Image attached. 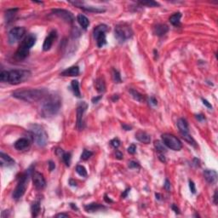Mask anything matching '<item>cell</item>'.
I'll return each instance as SVG.
<instances>
[{
    "label": "cell",
    "mask_w": 218,
    "mask_h": 218,
    "mask_svg": "<svg viewBox=\"0 0 218 218\" xmlns=\"http://www.w3.org/2000/svg\"><path fill=\"white\" fill-rule=\"evenodd\" d=\"M17 11V9H12V10H7V12H6V16H7V20H11L14 16L16 15V12Z\"/></svg>",
    "instance_id": "37"
},
{
    "label": "cell",
    "mask_w": 218,
    "mask_h": 218,
    "mask_svg": "<svg viewBox=\"0 0 218 218\" xmlns=\"http://www.w3.org/2000/svg\"><path fill=\"white\" fill-rule=\"evenodd\" d=\"M48 165H49V166H50V170H51V171H52V170H53V169H54L55 168V164H54V163H53L52 161H50Z\"/></svg>",
    "instance_id": "50"
},
{
    "label": "cell",
    "mask_w": 218,
    "mask_h": 218,
    "mask_svg": "<svg viewBox=\"0 0 218 218\" xmlns=\"http://www.w3.org/2000/svg\"><path fill=\"white\" fill-rule=\"evenodd\" d=\"M214 203L217 204V190H216L215 194H214Z\"/></svg>",
    "instance_id": "54"
},
{
    "label": "cell",
    "mask_w": 218,
    "mask_h": 218,
    "mask_svg": "<svg viewBox=\"0 0 218 218\" xmlns=\"http://www.w3.org/2000/svg\"><path fill=\"white\" fill-rule=\"evenodd\" d=\"M55 217H68V215L67 214H64V213H61V214H57Z\"/></svg>",
    "instance_id": "52"
},
{
    "label": "cell",
    "mask_w": 218,
    "mask_h": 218,
    "mask_svg": "<svg viewBox=\"0 0 218 218\" xmlns=\"http://www.w3.org/2000/svg\"><path fill=\"white\" fill-rule=\"evenodd\" d=\"M95 86H96V89L98 92L100 93H102L106 90V84H105V82L104 80L99 78L96 80V83H95Z\"/></svg>",
    "instance_id": "26"
},
{
    "label": "cell",
    "mask_w": 218,
    "mask_h": 218,
    "mask_svg": "<svg viewBox=\"0 0 218 218\" xmlns=\"http://www.w3.org/2000/svg\"><path fill=\"white\" fill-rule=\"evenodd\" d=\"M29 51L30 49L24 43H21L16 53V58L19 61L26 59L27 55H29Z\"/></svg>",
    "instance_id": "14"
},
{
    "label": "cell",
    "mask_w": 218,
    "mask_h": 218,
    "mask_svg": "<svg viewBox=\"0 0 218 218\" xmlns=\"http://www.w3.org/2000/svg\"><path fill=\"white\" fill-rule=\"evenodd\" d=\"M204 176L206 182L210 184H214L217 181V173L212 169H205L204 171Z\"/></svg>",
    "instance_id": "16"
},
{
    "label": "cell",
    "mask_w": 218,
    "mask_h": 218,
    "mask_svg": "<svg viewBox=\"0 0 218 218\" xmlns=\"http://www.w3.org/2000/svg\"><path fill=\"white\" fill-rule=\"evenodd\" d=\"M171 208H172V210H173L176 214H179V213H180V212H179V209H178V207H176V204H173Z\"/></svg>",
    "instance_id": "49"
},
{
    "label": "cell",
    "mask_w": 218,
    "mask_h": 218,
    "mask_svg": "<svg viewBox=\"0 0 218 218\" xmlns=\"http://www.w3.org/2000/svg\"><path fill=\"white\" fill-rule=\"evenodd\" d=\"M181 17H182V14L180 12L178 13H175L173 14L171 16L169 17V22L173 25V26H179L180 25V21H181Z\"/></svg>",
    "instance_id": "24"
},
{
    "label": "cell",
    "mask_w": 218,
    "mask_h": 218,
    "mask_svg": "<svg viewBox=\"0 0 218 218\" xmlns=\"http://www.w3.org/2000/svg\"><path fill=\"white\" fill-rule=\"evenodd\" d=\"M202 101H203V104L204 105H205L208 108H212V106H211V104L209 102V101H207V100H204V99H202Z\"/></svg>",
    "instance_id": "45"
},
{
    "label": "cell",
    "mask_w": 218,
    "mask_h": 218,
    "mask_svg": "<svg viewBox=\"0 0 218 218\" xmlns=\"http://www.w3.org/2000/svg\"><path fill=\"white\" fill-rule=\"evenodd\" d=\"M12 96L21 101L34 102L45 97L47 96V91L44 89H25L16 90L13 92Z\"/></svg>",
    "instance_id": "2"
},
{
    "label": "cell",
    "mask_w": 218,
    "mask_h": 218,
    "mask_svg": "<svg viewBox=\"0 0 218 218\" xmlns=\"http://www.w3.org/2000/svg\"><path fill=\"white\" fill-rule=\"evenodd\" d=\"M149 104L151 105V106H157V100L154 98V97H150V99H149Z\"/></svg>",
    "instance_id": "44"
},
{
    "label": "cell",
    "mask_w": 218,
    "mask_h": 218,
    "mask_svg": "<svg viewBox=\"0 0 218 218\" xmlns=\"http://www.w3.org/2000/svg\"><path fill=\"white\" fill-rule=\"evenodd\" d=\"M141 4L142 5H145V6H148V7H156V6H159V3L155 2V1H152V0H148V1H143V2H140Z\"/></svg>",
    "instance_id": "34"
},
{
    "label": "cell",
    "mask_w": 218,
    "mask_h": 218,
    "mask_svg": "<svg viewBox=\"0 0 218 218\" xmlns=\"http://www.w3.org/2000/svg\"><path fill=\"white\" fill-rule=\"evenodd\" d=\"M182 135V138L184 139L186 141H187L189 144H191V145H193V146H196V142H195V141H194V139L190 135L189 133H187V134H184V135Z\"/></svg>",
    "instance_id": "32"
},
{
    "label": "cell",
    "mask_w": 218,
    "mask_h": 218,
    "mask_svg": "<svg viewBox=\"0 0 218 218\" xmlns=\"http://www.w3.org/2000/svg\"><path fill=\"white\" fill-rule=\"evenodd\" d=\"M101 99V96H96V97H94V98H92V102H93V103H97V102L100 101Z\"/></svg>",
    "instance_id": "48"
},
{
    "label": "cell",
    "mask_w": 218,
    "mask_h": 218,
    "mask_svg": "<svg viewBox=\"0 0 218 218\" xmlns=\"http://www.w3.org/2000/svg\"><path fill=\"white\" fill-rule=\"evenodd\" d=\"M129 190H130V188H128V189H126L125 190V192L124 193V194H122V197L123 198H125L126 196H127V193H128V192H129Z\"/></svg>",
    "instance_id": "55"
},
{
    "label": "cell",
    "mask_w": 218,
    "mask_h": 218,
    "mask_svg": "<svg viewBox=\"0 0 218 218\" xmlns=\"http://www.w3.org/2000/svg\"><path fill=\"white\" fill-rule=\"evenodd\" d=\"M122 127H123V129H124L125 131H131V126H130V125L123 124V125H122Z\"/></svg>",
    "instance_id": "51"
},
{
    "label": "cell",
    "mask_w": 218,
    "mask_h": 218,
    "mask_svg": "<svg viewBox=\"0 0 218 218\" xmlns=\"http://www.w3.org/2000/svg\"><path fill=\"white\" fill-rule=\"evenodd\" d=\"M70 205H71V206L72 207V209H73V210H79V209H78V207H77L76 205H74V204H71Z\"/></svg>",
    "instance_id": "58"
},
{
    "label": "cell",
    "mask_w": 218,
    "mask_h": 218,
    "mask_svg": "<svg viewBox=\"0 0 218 218\" xmlns=\"http://www.w3.org/2000/svg\"><path fill=\"white\" fill-rule=\"evenodd\" d=\"M29 131H31L36 144L38 147H44L48 142V135L45 130L39 124H31L29 126Z\"/></svg>",
    "instance_id": "3"
},
{
    "label": "cell",
    "mask_w": 218,
    "mask_h": 218,
    "mask_svg": "<svg viewBox=\"0 0 218 218\" xmlns=\"http://www.w3.org/2000/svg\"><path fill=\"white\" fill-rule=\"evenodd\" d=\"M114 33L119 43H124L132 37L133 32L130 26L126 24H119L115 27Z\"/></svg>",
    "instance_id": "6"
},
{
    "label": "cell",
    "mask_w": 218,
    "mask_h": 218,
    "mask_svg": "<svg viewBox=\"0 0 218 218\" xmlns=\"http://www.w3.org/2000/svg\"><path fill=\"white\" fill-rule=\"evenodd\" d=\"M110 144H111V146L113 147L114 148H118L120 146V141H119L118 138H114V139H113V140L110 141Z\"/></svg>",
    "instance_id": "39"
},
{
    "label": "cell",
    "mask_w": 218,
    "mask_h": 218,
    "mask_svg": "<svg viewBox=\"0 0 218 218\" xmlns=\"http://www.w3.org/2000/svg\"><path fill=\"white\" fill-rule=\"evenodd\" d=\"M129 168H131V169H138V168H140V165L135 161H130L129 162Z\"/></svg>",
    "instance_id": "40"
},
{
    "label": "cell",
    "mask_w": 218,
    "mask_h": 218,
    "mask_svg": "<svg viewBox=\"0 0 218 218\" xmlns=\"http://www.w3.org/2000/svg\"><path fill=\"white\" fill-rule=\"evenodd\" d=\"M0 79L2 82H5L7 83L8 80V71H3L0 73Z\"/></svg>",
    "instance_id": "38"
},
{
    "label": "cell",
    "mask_w": 218,
    "mask_h": 218,
    "mask_svg": "<svg viewBox=\"0 0 218 218\" xmlns=\"http://www.w3.org/2000/svg\"><path fill=\"white\" fill-rule=\"evenodd\" d=\"M136 152V147L135 144H131L129 148H128V152L131 154H134Z\"/></svg>",
    "instance_id": "41"
},
{
    "label": "cell",
    "mask_w": 218,
    "mask_h": 218,
    "mask_svg": "<svg viewBox=\"0 0 218 218\" xmlns=\"http://www.w3.org/2000/svg\"><path fill=\"white\" fill-rule=\"evenodd\" d=\"M76 172L82 177H86L87 176V170L86 169L82 166V165H78L76 167Z\"/></svg>",
    "instance_id": "31"
},
{
    "label": "cell",
    "mask_w": 218,
    "mask_h": 218,
    "mask_svg": "<svg viewBox=\"0 0 218 218\" xmlns=\"http://www.w3.org/2000/svg\"><path fill=\"white\" fill-rule=\"evenodd\" d=\"M168 31L169 27L165 24H158L153 29V33L159 37H162L167 33Z\"/></svg>",
    "instance_id": "20"
},
{
    "label": "cell",
    "mask_w": 218,
    "mask_h": 218,
    "mask_svg": "<svg viewBox=\"0 0 218 218\" xmlns=\"http://www.w3.org/2000/svg\"><path fill=\"white\" fill-rule=\"evenodd\" d=\"M69 182H70V184H71V186H76V182H73L72 180H70Z\"/></svg>",
    "instance_id": "59"
},
{
    "label": "cell",
    "mask_w": 218,
    "mask_h": 218,
    "mask_svg": "<svg viewBox=\"0 0 218 218\" xmlns=\"http://www.w3.org/2000/svg\"><path fill=\"white\" fill-rule=\"evenodd\" d=\"M189 188L192 192V193H196V187H195V184L193 183V181H189Z\"/></svg>",
    "instance_id": "42"
},
{
    "label": "cell",
    "mask_w": 218,
    "mask_h": 218,
    "mask_svg": "<svg viewBox=\"0 0 218 218\" xmlns=\"http://www.w3.org/2000/svg\"><path fill=\"white\" fill-rule=\"evenodd\" d=\"M164 187H165V189L166 191H168V192H169V191H170V189H171V186H170V183H169V182L168 181L167 179L165 180V182Z\"/></svg>",
    "instance_id": "43"
},
{
    "label": "cell",
    "mask_w": 218,
    "mask_h": 218,
    "mask_svg": "<svg viewBox=\"0 0 218 218\" xmlns=\"http://www.w3.org/2000/svg\"><path fill=\"white\" fill-rule=\"evenodd\" d=\"M30 174H31V171H30V169H27V171L26 173H24L21 176L16 187L13 192V199L14 200H17L21 199L24 195V193L26 192V189H27V182H28V178L30 176Z\"/></svg>",
    "instance_id": "5"
},
{
    "label": "cell",
    "mask_w": 218,
    "mask_h": 218,
    "mask_svg": "<svg viewBox=\"0 0 218 218\" xmlns=\"http://www.w3.org/2000/svg\"><path fill=\"white\" fill-rule=\"evenodd\" d=\"M26 33V30L22 27H16L12 28L8 34V40L10 44H14L17 43Z\"/></svg>",
    "instance_id": "9"
},
{
    "label": "cell",
    "mask_w": 218,
    "mask_h": 218,
    "mask_svg": "<svg viewBox=\"0 0 218 218\" xmlns=\"http://www.w3.org/2000/svg\"><path fill=\"white\" fill-rule=\"evenodd\" d=\"M105 200L107 203H112L113 200H110V199H107V195H105Z\"/></svg>",
    "instance_id": "56"
},
{
    "label": "cell",
    "mask_w": 218,
    "mask_h": 218,
    "mask_svg": "<svg viewBox=\"0 0 218 218\" xmlns=\"http://www.w3.org/2000/svg\"><path fill=\"white\" fill-rule=\"evenodd\" d=\"M106 209L105 206H103L101 204H97V203H91L89 204H86L84 206V210L87 212H95V211H98L100 210Z\"/></svg>",
    "instance_id": "22"
},
{
    "label": "cell",
    "mask_w": 218,
    "mask_h": 218,
    "mask_svg": "<svg viewBox=\"0 0 218 218\" xmlns=\"http://www.w3.org/2000/svg\"><path fill=\"white\" fill-rule=\"evenodd\" d=\"M79 74V68L77 66L69 67L61 72V75L64 77H75L78 76Z\"/></svg>",
    "instance_id": "18"
},
{
    "label": "cell",
    "mask_w": 218,
    "mask_h": 218,
    "mask_svg": "<svg viewBox=\"0 0 218 218\" xmlns=\"http://www.w3.org/2000/svg\"><path fill=\"white\" fill-rule=\"evenodd\" d=\"M115 156H116L118 159H123V153L120 151H118V150H117L116 152H115Z\"/></svg>",
    "instance_id": "46"
},
{
    "label": "cell",
    "mask_w": 218,
    "mask_h": 218,
    "mask_svg": "<svg viewBox=\"0 0 218 218\" xmlns=\"http://www.w3.org/2000/svg\"><path fill=\"white\" fill-rule=\"evenodd\" d=\"M107 26L101 24L99 26H97L95 29H94V38L96 40L97 43V46L99 48L103 47L106 44H107V39H106V32L107 31Z\"/></svg>",
    "instance_id": "8"
},
{
    "label": "cell",
    "mask_w": 218,
    "mask_h": 218,
    "mask_svg": "<svg viewBox=\"0 0 218 218\" xmlns=\"http://www.w3.org/2000/svg\"><path fill=\"white\" fill-rule=\"evenodd\" d=\"M77 21L79 22V24L81 26V27L86 30L88 28V27L90 26V21L87 17L82 15V14H79L78 16H77Z\"/></svg>",
    "instance_id": "23"
},
{
    "label": "cell",
    "mask_w": 218,
    "mask_h": 218,
    "mask_svg": "<svg viewBox=\"0 0 218 218\" xmlns=\"http://www.w3.org/2000/svg\"><path fill=\"white\" fill-rule=\"evenodd\" d=\"M62 159L64 160L66 165L69 166L70 163H71V153L70 152H65L63 154V156H62Z\"/></svg>",
    "instance_id": "35"
},
{
    "label": "cell",
    "mask_w": 218,
    "mask_h": 218,
    "mask_svg": "<svg viewBox=\"0 0 218 218\" xmlns=\"http://www.w3.org/2000/svg\"><path fill=\"white\" fill-rule=\"evenodd\" d=\"M135 138H136L139 141H141V142H142V143H145V144H148V143H150V141H151V136L148 134V133H146V132H144V131H138V132H136V134H135Z\"/></svg>",
    "instance_id": "21"
},
{
    "label": "cell",
    "mask_w": 218,
    "mask_h": 218,
    "mask_svg": "<svg viewBox=\"0 0 218 218\" xmlns=\"http://www.w3.org/2000/svg\"><path fill=\"white\" fill-rule=\"evenodd\" d=\"M32 177H33V185L36 188L43 189L45 187L46 182H45V179H44L43 174L37 172V171H34L32 174Z\"/></svg>",
    "instance_id": "12"
},
{
    "label": "cell",
    "mask_w": 218,
    "mask_h": 218,
    "mask_svg": "<svg viewBox=\"0 0 218 218\" xmlns=\"http://www.w3.org/2000/svg\"><path fill=\"white\" fill-rule=\"evenodd\" d=\"M163 143L169 148L174 151H180L182 148L181 141L175 135L170 134H163L161 135Z\"/></svg>",
    "instance_id": "7"
},
{
    "label": "cell",
    "mask_w": 218,
    "mask_h": 218,
    "mask_svg": "<svg viewBox=\"0 0 218 218\" xmlns=\"http://www.w3.org/2000/svg\"><path fill=\"white\" fill-rule=\"evenodd\" d=\"M0 165L2 167L3 166L9 167L15 165V160L8 154H5L3 152H0Z\"/></svg>",
    "instance_id": "17"
},
{
    "label": "cell",
    "mask_w": 218,
    "mask_h": 218,
    "mask_svg": "<svg viewBox=\"0 0 218 218\" xmlns=\"http://www.w3.org/2000/svg\"><path fill=\"white\" fill-rule=\"evenodd\" d=\"M118 96H115V95H114V96H113V101H115V100H118Z\"/></svg>",
    "instance_id": "60"
},
{
    "label": "cell",
    "mask_w": 218,
    "mask_h": 218,
    "mask_svg": "<svg viewBox=\"0 0 218 218\" xmlns=\"http://www.w3.org/2000/svg\"><path fill=\"white\" fill-rule=\"evenodd\" d=\"M52 12L67 23H72L74 21V17L72 16V14L68 10H62V9H55L52 10Z\"/></svg>",
    "instance_id": "11"
},
{
    "label": "cell",
    "mask_w": 218,
    "mask_h": 218,
    "mask_svg": "<svg viewBox=\"0 0 218 218\" xmlns=\"http://www.w3.org/2000/svg\"><path fill=\"white\" fill-rule=\"evenodd\" d=\"M62 107L61 97L56 94L47 95L42 102L40 115L43 118H51L58 113Z\"/></svg>",
    "instance_id": "1"
},
{
    "label": "cell",
    "mask_w": 218,
    "mask_h": 218,
    "mask_svg": "<svg viewBox=\"0 0 218 218\" xmlns=\"http://www.w3.org/2000/svg\"><path fill=\"white\" fill-rule=\"evenodd\" d=\"M79 7L83 9L85 11L94 12V13H102V12L106 11L105 9H101V8H99V7H93V6H79Z\"/></svg>",
    "instance_id": "25"
},
{
    "label": "cell",
    "mask_w": 218,
    "mask_h": 218,
    "mask_svg": "<svg viewBox=\"0 0 218 218\" xmlns=\"http://www.w3.org/2000/svg\"><path fill=\"white\" fill-rule=\"evenodd\" d=\"M177 127L181 135H184L189 133V127L187 120L184 118H179L177 120Z\"/></svg>",
    "instance_id": "19"
},
{
    "label": "cell",
    "mask_w": 218,
    "mask_h": 218,
    "mask_svg": "<svg viewBox=\"0 0 218 218\" xmlns=\"http://www.w3.org/2000/svg\"><path fill=\"white\" fill-rule=\"evenodd\" d=\"M155 197H156V199H157V200H161V196H160V194H159V193H156V194H155Z\"/></svg>",
    "instance_id": "57"
},
{
    "label": "cell",
    "mask_w": 218,
    "mask_h": 218,
    "mask_svg": "<svg viewBox=\"0 0 218 218\" xmlns=\"http://www.w3.org/2000/svg\"><path fill=\"white\" fill-rule=\"evenodd\" d=\"M113 81H114L115 83L119 84V83L122 82L120 73L118 72L117 70H115V69H113Z\"/></svg>",
    "instance_id": "33"
},
{
    "label": "cell",
    "mask_w": 218,
    "mask_h": 218,
    "mask_svg": "<svg viewBox=\"0 0 218 218\" xmlns=\"http://www.w3.org/2000/svg\"><path fill=\"white\" fill-rule=\"evenodd\" d=\"M31 210H32V216H33V217H37L38 215L40 212V203L38 201L34 202L33 204H32Z\"/></svg>",
    "instance_id": "29"
},
{
    "label": "cell",
    "mask_w": 218,
    "mask_h": 218,
    "mask_svg": "<svg viewBox=\"0 0 218 218\" xmlns=\"http://www.w3.org/2000/svg\"><path fill=\"white\" fill-rule=\"evenodd\" d=\"M31 76V72L27 70H11L8 71L7 83L10 84H20L27 80Z\"/></svg>",
    "instance_id": "4"
},
{
    "label": "cell",
    "mask_w": 218,
    "mask_h": 218,
    "mask_svg": "<svg viewBox=\"0 0 218 218\" xmlns=\"http://www.w3.org/2000/svg\"><path fill=\"white\" fill-rule=\"evenodd\" d=\"M196 118L198 119V120H200V121H203V120H204L205 118L202 115V114H199V115H196Z\"/></svg>",
    "instance_id": "53"
},
{
    "label": "cell",
    "mask_w": 218,
    "mask_h": 218,
    "mask_svg": "<svg viewBox=\"0 0 218 218\" xmlns=\"http://www.w3.org/2000/svg\"><path fill=\"white\" fill-rule=\"evenodd\" d=\"M92 155H93V152H92L84 149L83 153H82V155H81V159H82L83 160H87V159H89Z\"/></svg>",
    "instance_id": "36"
},
{
    "label": "cell",
    "mask_w": 218,
    "mask_h": 218,
    "mask_svg": "<svg viewBox=\"0 0 218 218\" xmlns=\"http://www.w3.org/2000/svg\"><path fill=\"white\" fill-rule=\"evenodd\" d=\"M56 37H57L56 31L55 30L51 31V33H49V35L46 37V38L44 39V44H43L44 51H48L51 50V48L52 47L53 44H54V41L56 39Z\"/></svg>",
    "instance_id": "13"
},
{
    "label": "cell",
    "mask_w": 218,
    "mask_h": 218,
    "mask_svg": "<svg viewBox=\"0 0 218 218\" xmlns=\"http://www.w3.org/2000/svg\"><path fill=\"white\" fill-rule=\"evenodd\" d=\"M88 107V105L84 102H79L77 107V127L79 130L83 129V115L85 113L86 109Z\"/></svg>",
    "instance_id": "10"
},
{
    "label": "cell",
    "mask_w": 218,
    "mask_h": 218,
    "mask_svg": "<svg viewBox=\"0 0 218 218\" xmlns=\"http://www.w3.org/2000/svg\"><path fill=\"white\" fill-rule=\"evenodd\" d=\"M130 93L131 94L132 97L134 98L135 100H136L137 101L141 102V101H144L143 96H142L141 94H140L138 91H136V90H130Z\"/></svg>",
    "instance_id": "30"
},
{
    "label": "cell",
    "mask_w": 218,
    "mask_h": 218,
    "mask_svg": "<svg viewBox=\"0 0 218 218\" xmlns=\"http://www.w3.org/2000/svg\"><path fill=\"white\" fill-rule=\"evenodd\" d=\"M30 145H31V141L26 137L21 138L15 142V148L19 151H24L30 147Z\"/></svg>",
    "instance_id": "15"
},
{
    "label": "cell",
    "mask_w": 218,
    "mask_h": 218,
    "mask_svg": "<svg viewBox=\"0 0 218 218\" xmlns=\"http://www.w3.org/2000/svg\"><path fill=\"white\" fill-rule=\"evenodd\" d=\"M72 91L73 94L76 97L80 98L81 97V93H80V90H79V84L78 80H72Z\"/></svg>",
    "instance_id": "27"
},
{
    "label": "cell",
    "mask_w": 218,
    "mask_h": 218,
    "mask_svg": "<svg viewBox=\"0 0 218 218\" xmlns=\"http://www.w3.org/2000/svg\"><path fill=\"white\" fill-rule=\"evenodd\" d=\"M154 147L156 148V150L159 152V153H165L167 151L166 148H165V145L160 141H154Z\"/></svg>",
    "instance_id": "28"
},
{
    "label": "cell",
    "mask_w": 218,
    "mask_h": 218,
    "mask_svg": "<svg viewBox=\"0 0 218 218\" xmlns=\"http://www.w3.org/2000/svg\"><path fill=\"white\" fill-rule=\"evenodd\" d=\"M159 159H160V161L161 162H163V163H165L166 160H165V155H164V153H159Z\"/></svg>",
    "instance_id": "47"
}]
</instances>
